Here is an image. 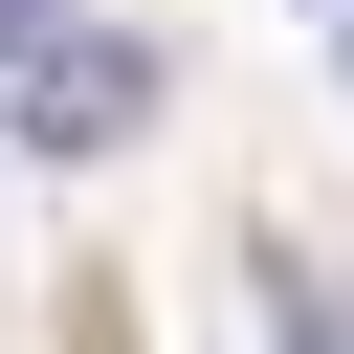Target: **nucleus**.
<instances>
[{"instance_id":"1","label":"nucleus","mask_w":354,"mask_h":354,"mask_svg":"<svg viewBox=\"0 0 354 354\" xmlns=\"http://www.w3.org/2000/svg\"><path fill=\"white\" fill-rule=\"evenodd\" d=\"M0 133H22V155H111V133H155V44H133V22H44V44L0 66Z\"/></svg>"},{"instance_id":"2","label":"nucleus","mask_w":354,"mask_h":354,"mask_svg":"<svg viewBox=\"0 0 354 354\" xmlns=\"http://www.w3.org/2000/svg\"><path fill=\"white\" fill-rule=\"evenodd\" d=\"M22 44H44V0H0V66H22Z\"/></svg>"},{"instance_id":"3","label":"nucleus","mask_w":354,"mask_h":354,"mask_svg":"<svg viewBox=\"0 0 354 354\" xmlns=\"http://www.w3.org/2000/svg\"><path fill=\"white\" fill-rule=\"evenodd\" d=\"M332 22H354V0H332Z\"/></svg>"}]
</instances>
